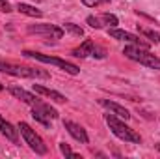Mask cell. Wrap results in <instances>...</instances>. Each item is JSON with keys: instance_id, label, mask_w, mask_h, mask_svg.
<instances>
[{"instance_id": "1", "label": "cell", "mask_w": 160, "mask_h": 159, "mask_svg": "<svg viewBox=\"0 0 160 159\" xmlns=\"http://www.w3.org/2000/svg\"><path fill=\"white\" fill-rule=\"evenodd\" d=\"M123 54H125L127 58L134 60V62H140V64H143V66H147V68H151V69H158L160 71V58L155 56L153 52H149V49H145V47H140V45H127V47L123 49Z\"/></svg>"}, {"instance_id": "2", "label": "cell", "mask_w": 160, "mask_h": 159, "mask_svg": "<svg viewBox=\"0 0 160 159\" xmlns=\"http://www.w3.org/2000/svg\"><path fill=\"white\" fill-rule=\"evenodd\" d=\"M104 120H106L108 127L112 129V133H114L118 139L125 140V142H132V144H140V142H142V137H140V135H138L132 127H128L125 122L118 120V116H116V114H106V116H104Z\"/></svg>"}, {"instance_id": "3", "label": "cell", "mask_w": 160, "mask_h": 159, "mask_svg": "<svg viewBox=\"0 0 160 159\" xmlns=\"http://www.w3.org/2000/svg\"><path fill=\"white\" fill-rule=\"evenodd\" d=\"M22 54L26 58H34L38 62H43V64H52V66H58L60 69H63L65 73L69 75H78L80 68L67 62V60H62V58H56V56H48V54H41V52H36V51H22Z\"/></svg>"}, {"instance_id": "4", "label": "cell", "mask_w": 160, "mask_h": 159, "mask_svg": "<svg viewBox=\"0 0 160 159\" xmlns=\"http://www.w3.org/2000/svg\"><path fill=\"white\" fill-rule=\"evenodd\" d=\"M0 71L13 75V77H26V79H48L50 75L43 69H34V68H26V66H15L9 62H2L0 60Z\"/></svg>"}, {"instance_id": "5", "label": "cell", "mask_w": 160, "mask_h": 159, "mask_svg": "<svg viewBox=\"0 0 160 159\" xmlns=\"http://www.w3.org/2000/svg\"><path fill=\"white\" fill-rule=\"evenodd\" d=\"M19 131H21V135L24 137L26 144H28L38 156H45V154L48 152V148H47V144L43 142V139H41L39 135H38L26 122H21V123H19Z\"/></svg>"}, {"instance_id": "6", "label": "cell", "mask_w": 160, "mask_h": 159, "mask_svg": "<svg viewBox=\"0 0 160 159\" xmlns=\"http://www.w3.org/2000/svg\"><path fill=\"white\" fill-rule=\"evenodd\" d=\"M73 56H77V58H86V56L104 58V56H106V52H104V49L97 47V45H95V41L86 40L82 45H80V47H77V49L73 51Z\"/></svg>"}, {"instance_id": "7", "label": "cell", "mask_w": 160, "mask_h": 159, "mask_svg": "<svg viewBox=\"0 0 160 159\" xmlns=\"http://www.w3.org/2000/svg\"><path fill=\"white\" fill-rule=\"evenodd\" d=\"M28 34H41V36H47V38H54V40H60L63 36V28L56 26V25H30L26 28Z\"/></svg>"}, {"instance_id": "8", "label": "cell", "mask_w": 160, "mask_h": 159, "mask_svg": "<svg viewBox=\"0 0 160 159\" xmlns=\"http://www.w3.org/2000/svg\"><path fill=\"white\" fill-rule=\"evenodd\" d=\"M86 23L91 26V28H102V26H110V28H116L118 26V17L116 15H112V13H102V15H99V17H95V15H89L88 19H86Z\"/></svg>"}, {"instance_id": "9", "label": "cell", "mask_w": 160, "mask_h": 159, "mask_svg": "<svg viewBox=\"0 0 160 159\" xmlns=\"http://www.w3.org/2000/svg\"><path fill=\"white\" fill-rule=\"evenodd\" d=\"M108 36H110V38H114V40L128 41V43H132V45H140V47L149 49V43L142 41L138 36H136V34H130V32H127V30H119V28H108Z\"/></svg>"}, {"instance_id": "10", "label": "cell", "mask_w": 160, "mask_h": 159, "mask_svg": "<svg viewBox=\"0 0 160 159\" xmlns=\"http://www.w3.org/2000/svg\"><path fill=\"white\" fill-rule=\"evenodd\" d=\"M63 127L69 131V135L73 137V139H77L78 142L82 144H88L89 142V137H88V133H86V129L78 125V123H75V122H71V120H63Z\"/></svg>"}, {"instance_id": "11", "label": "cell", "mask_w": 160, "mask_h": 159, "mask_svg": "<svg viewBox=\"0 0 160 159\" xmlns=\"http://www.w3.org/2000/svg\"><path fill=\"white\" fill-rule=\"evenodd\" d=\"M9 94L15 96L17 99H21L22 103L30 105V107H36V105L41 103L39 97H36L34 94H30V92H26V90H22V88H19V86H11V88H9Z\"/></svg>"}, {"instance_id": "12", "label": "cell", "mask_w": 160, "mask_h": 159, "mask_svg": "<svg viewBox=\"0 0 160 159\" xmlns=\"http://www.w3.org/2000/svg\"><path fill=\"white\" fill-rule=\"evenodd\" d=\"M32 88H34V92H36V94H41V96H45V97L52 99L54 103H65V101H67V97H65V96H62L60 92L50 90V88H45V86H41V84H34Z\"/></svg>"}, {"instance_id": "13", "label": "cell", "mask_w": 160, "mask_h": 159, "mask_svg": "<svg viewBox=\"0 0 160 159\" xmlns=\"http://www.w3.org/2000/svg\"><path fill=\"white\" fill-rule=\"evenodd\" d=\"M0 133H2L8 140H11L13 144H19V129H15L9 122H6L2 116H0Z\"/></svg>"}, {"instance_id": "14", "label": "cell", "mask_w": 160, "mask_h": 159, "mask_svg": "<svg viewBox=\"0 0 160 159\" xmlns=\"http://www.w3.org/2000/svg\"><path fill=\"white\" fill-rule=\"evenodd\" d=\"M101 105H102V107H106L108 111H112L118 118H123V120H128V118H130V112H128L125 107H121V105L114 103V101H110V99H101Z\"/></svg>"}, {"instance_id": "15", "label": "cell", "mask_w": 160, "mask_h": 159, "mask_svg": "<svg viewBox=\"0 0 160 159\" xmlns=\"http://www.w3.org/2000/svg\"><path fill=\"white\" fill-rule=\"evenodd\" d=\"M17 9H19L21 13H24V15H30V17H43V11L38 9V8H34V6H30V4L19 2V4H17Z\"/></svg>"}, {"instance_id": "16", "label": "cell", "mask_w": 160, "mask_h": 159, "mask_svg": "<svg viewBox=\"0 0 160 159\" xmlns=\"http://www.w3.org/2000/svg\"><path fill=\"white\" fill-rule=\"evenodd\" d=\"M32 118L38 120L39 123H43V125H48V123H50V118L47 116L45 111H41L39 107H32Z\"/></svg>"}, {"instance_id": "17", "label": "cell", "mask_w": 160, "mask_h": 159, "mask_svg": "<svg viewBox=\"0 0 160 159\" xmlns=\"http://www.w3.org/2000/svg\"><path fill=\"white\" fill-rule=\"evenodd\" d=\"M138 30H140V34H143L149 41H153V43H160V34L158 32H155V30H147V28H142L140 25H138Z\"/></svg>"}, {"instance_id": "18", "label": "cell", "mask_w": 160, "mask_h": 159, "mask_svg": "<svg viewBox=\"0 0 160 159\" xmlns=\"http://www.w3.org/2000/svg\"><path fill=\"white\" fill-rule=\"evenodd\" d=\"M63 28H65L69 34L77 36V38H82V36H84V30L80 28L78 25H73V23H65V25H63Z\"/></svg>"}, {"instance_id": "19", "label": "cell", "mask_w": 160, "mask_h": 159, "mask_svg": "<svg viewBox=\"0 0 160 159\" xmlns=\"http://www.w3.org/2000/svg\"><path fill=\"white\" fill-rule=\"evenodd\" d=\"M60 152L63 154V156H67V157H73V159H80V154H75L71 148H69V144H65V142H60Z\"/></svg>"}, {"instance_id": "20", "label": "cell", "mask_w": 160, "mask_h": 159, "mask_svg": "<svg viewBox=\"0 0 160 159\" xmlns=\"http://www.w3.org/2000/svg\"><path fill=\"white\" fill-rule=\"evenodd\" d=\"M82 4H84V6H88V8H95V6L102 4V0H82Z\"/></svg>"}, {"instance_id": "21", "label": "cell", "mask_w": 160, "mask_h": 159, "mask_svg": "<svg viewBox=\"0 0 160 159\" xmlns=\"http://www.w3.org/2000/svg\"><path fill=\"white\" fill-rule=\"evenodd\" d=\"M0 9H2V11H6V13L13 11V9H11V4H9V2H6V0H0Z\"/></svg>"}, {"instance_id": "22", "label": "cell", "mask_w": 160, "mask_h": 159, "mask_svg": "<svg viewBox=\"0 0 160 159\" xmlns=\"http://www.w3.org/2000/svg\"><path fill=\"white\" fill-rule=\"evenodd\" d=\"M0 90H4V84H2V82H0Z\"/></svg>"}, {"instance_id": "23", "label": "cell", "mask_w": 160, "mask_h": 159, "mask_svg": "<svg viewBox=\"0 0 160 159\" xmlns=\"http://www.w3.org/2000/svg\"><path fill=\"white\" fill-rule=\"evenodd\" d=\"M157 150H158V152H160V144H157Z\"/></svg>"}, {"instance_id": "24", "label": "cell", "mask_w": 160, "mask_h": 159, "mask_svg": "<svg viewBox=\"0 0 160 159\" xmlns=\"http://www.w3.org/2000/svg\"><path fill=\"white\" fill-rule=\"evenodd\" d=\"M106 2H110V0H102V4H106Z\"/></svg>"}]
</instances>
